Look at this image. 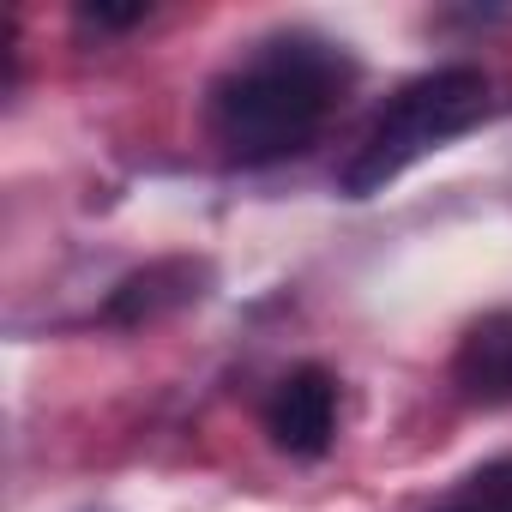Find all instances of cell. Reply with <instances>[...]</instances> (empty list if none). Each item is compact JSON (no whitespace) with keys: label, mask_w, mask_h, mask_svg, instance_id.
Listing matches in <instances>:
<instances>
[{"label":"cell","mask_w":512,"mask_h":512,"mask_svg":"<svg viewBox=\"0 0 512 512\" xmlns=\"http://www.w3.org/2000/svg\"><path fill=\"white\" fill-rule=\"evenodd\" d=\"M332 428H338V380H332L320 362H308V368H296V374L272 392V404H266V434H272L278 452H290V458H320V452L332 446Z\"/></svg>","instance_id":"3957f363"},{"label":"cell","mask_w":512,"mask_h":512,"mask_svg":"<svg viewBox=\"0 0 512 512\" xmlns=\"http://www.w3.org/2000/svg\"><path fill=\"white\" fill-rule=\"evenodd\" d=\"M458 374L470 380V392H512V320H488L470 332Z\"/></svg>","instance_id":"5b68a950"},{"label":"cell","mask_w":512,"mask_h":512,"mask_svg":"<svg viewBox=\"0 0 512 512\" xmlns=\"http://www.w3.org/2000/svg\"><path fill=\"white\" fill-rule=\"evenodd\" d=\"M344 79L350 67L326 43H266V55H253L211 91V133L235 163L296 157L326 127V109Z\"/></svg>","instance_id":"6da1fadb"},{"label":"cell","mask_w":512,"mask_h":512,"mask_svg":"<svg viewBox=\"0 0 512 512\" xmlns=\"http://www.w3.org/2000/svg\"><path fill=\"white\" fill-rule=\"evenodd\" d=\"M488 109V79L476 67H440L416 85H404L392 97V109L374 121V133L356 145V157L344 163L338 187L350 199H368V193H386L416 157H428L434 145H446L452 133L476 127Z\"/></svg>","instance_id":"7a4b0ae2"},{"label":"cell","mask_w":512,"mask_h":512,"mask_svg":"<svg viewBox=\"0 0 512 512\" xmlns=\"http://www.w3.org/2000/svg\"><path fill=\"white\" fill-rule=\"evenodd\" d=\"M199 284H205V266H193V260H157V266L133 272V278L109 296L103 314H109L115 326H145V320H157V314H169V308L199 302Z\"/></svg>","instance_id":"277c9868"},{"label":"cell","mask_w":512,"mask_h":512,"mask_svg":"<svg viewBox=\"0 0 512 512\" xmlns=\"http://www.w3.org/2000/svg\"><path fill=\"white\" fill-rule=\"evenodd\" d=\"M79 19L97 25V31H133V25L151 19V0H133V7H109V0H91V7H79Z\"/></svg>","instance_id":"8992f818"}]
</instances>
